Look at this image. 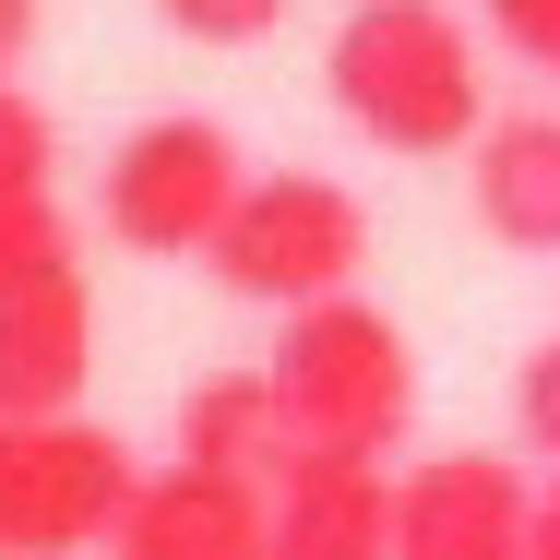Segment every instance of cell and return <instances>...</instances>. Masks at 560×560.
Masks as SVG:
<instances>
[{"label":"cell","mask_w":560,"mask_h":560,"mask_svg":"<svg viewBox=\"0 0 560 560\" xmlns=\"http://www.w3.org/2000/svg\"><path fill=\"white\" fill-rule=\"evenodd\" d=\"M323 96L382 155H477L489 131V60L453 0H346L323 36Z\"/></svg>","instance_id":"1"},{"label":"cell","mask_w":560,"mask_h":560,"mask_svg":"<svg viewBox=\"0 0 560 560\" xmlns=\"http://www.w3.org/2000/svg\"><path fill=\"white\" fill-rule=\"evenodd\" d=\"M275 394H287V430H299V465H394L406 430H418V346L394 311H370L358 287L323 299V311H287L275 346H262Z\"/></svg>","instance_id":"2"},{"label":"cell","mask_w":560,"mask_h":560,"mask_svg":"<svg viewBox=\"0 0 560 560\" xmlns=\"http://www.w3.org/2000/svg\"><path fill=\"white\" fill-rule=\"evenodd\" d=\"M238 191H250L238 131L203 119V108H167V119H143V131L108 143L96 226H108V250H131V262H203L226 238V215H238Z\"/></svg>","instance_id":"3"},{"label":"cell","mask_w":560,"mask_h":560,"mask_svg":"<svg viewBox=\"0 0 560 560\" xmlns=\"http://www.w3.org/2000/svg\"><path fill=\"white\" fill-rule=\"evenodd\" d=\"M96 370V287L60 203H0V418H72Z\"/></svg>","instance_id":"4"},{"label":"cell","mask_w":560,"mask_h":560,"mask_svg":"<svg viewBox=\"0 0 560 560\" xmlns=\"http://www.w3.org/2000/svg\"><path fill=\"white\" fill-rule=\"evenodd\" d=\"M358 262H370V215H358V191L323 179V167H250L226 238L203 250V275H215L226 299H250V311H275V323L346 299Z\"/></svg>","instance_id":"5"},{"label":"cell","mask_w":560,"mask_h":560,"mask_svg":"<svg viewBox=\"0 0 560 560\" xmlns=\"http://www.w3.org/2000/svg\"><path fill=\"white\" fill-rule=\"evenodd\" d=\"M143 465L96 418H0V560H108Z\"/></svg>","instance_id":"6"},{"label":"cell","mask_w":560,"mask_h":560,"mask_svg":"<svg viewBox=\"0 0 560 560\" xmlns=\"http://www.w3.org/2000/svg\"><path fill=\"white\" fill-rule=\"evenodd\" d=\"M537 489L513 453H418L394 477V560H537Z\"/></svg>","instance_id":"7"},{"label":"cell","mask_w":560,"mask_h":560,"mask_svg":"<svg viewBox=\"0 0 560 560\" xmlns=\"http://www.w3.org/2000/svg\"><path fill=\"white\" fill-rule=\"evenodd\" d=\"M262 537H275V489L215 477V465H155L108 560H262Z\"/></svg>","instance_id":"8"},{"label":"cell","mask_w":560,"mask_h":560,"mask_svg":"<svg viewBox=\"0 0 560 560\" xmlns=\"http://www.w3.org/2000/svg\"><path fill=\"white\" fill-rule=\"evenodd\" d=\"M465 203L501 250L560 262V108H501L465 155Z\"/></svg>","instance_id":"9"},{"label":"cell","mask_w":560,"mask_h":560,"mask_svg":"<svg viewBox=\"0 0 560 560\" xmlns=\"http://www.w3.org/2000/svg\"><path fill=\"white\" fill-rule=\"evenodd\" d=\"M167 430H179V465H215V477H250V489L299 477V430H287L275 370H203Z\"/></svg>","instance_id":"10"},{"label":"cell","mask_w":560,"mask_h":560,"mask_svg":"<svg viewBox=\"0 0 560 560\" xmlns=\"http://www.w3.org/2000/svg\"><path fill=\"white\" fill-rule=\"evenodd\" d=\"M262 560H394V477L382 465H299L275 489Z\"/></svg>","instance_id":"11"},{"label":"cell","mask_w":560,"mask_h":560,"mask_svg":"<svg viewBox=\"0 0 560 560\" xmlns=\"http://www.w3.org/2000/svg\"><path fill=\"white\" fill-rule=\"evenodd\" d=\"M48 179H60V119L0 84V203H60Z\"/></svg>","instance_id":"12"},{"label":"cell","mask_w":560,"mask_h":560,"mask_svg":"<svg viewBox=\"0 0 560 560\" xmlns=\"http://www.w3.org/2000/svg\"><path fill=\"white\" fill-rule=\"evenodd\" d=\"M513 442H525V465L560 477V335L525 346V370H513Z\"/></svg>","instance_id":"13"},{"label":"cell","mask_w":560,"mask_h":560,"mask_svg":"<svg viewBox=\"0 0 560 560\" xmlns=\"http://www.w3.org/2000/svg\"><path fill=\"white\" fill-rule=\"evenodd\" d=\"M477 24H489L501 60H525L537 84H560V0H477Z\"/></svg>","instance_id":"14"},{"label":"cell","mask_w":560,"mask_h":560,"mask_svg":"<svg viewBox=\"0 0 560 560\" xmlns=\"http://www.w3.org/2000/svg\"><path fill=\"white\" fill-rule=\"evenodd\" d=\"M155 12H167V36H191V48H250V36L287 24V0H155Z\"/></svg>","instance_id":"15"},{"label":"cell","mask_w":560,"mask_h":560,"mask_svg":"<svg viewBox=\"0 0 560 560\" xmlns=\"http://www.w3.org/2000/svg\"><path fill=\"white\" fill-rule=\"evenodd\" d=\"M24 48H36V0H0V84L24 72Z\"/></svg>","instance_id":"16"},{"label":"cell","mask_w":560,"mask_h":560,"mask_svg":"<svg viewBox=\"0 0 560 560\" xmlns=\"http://www.w3.org/2000/svg\"><path fill=\"white\" fill-rule=\"evenodd\" d=\"M537 560H560V477L537 489Z\"/></svg>","instance_id":"17"}]
</instances>
